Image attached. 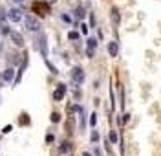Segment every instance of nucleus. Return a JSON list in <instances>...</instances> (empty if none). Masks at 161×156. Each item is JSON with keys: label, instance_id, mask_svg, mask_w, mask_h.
<instances>
[{"label": "nucleus", "instance_id": "14", "mask_svg": "<svg viewBox=\"0 0 161 156\" xmlns=\"http://www.w3.org/2000/svg\"><path fill=\"white\" fill-rule=\"evenodd\" d=\"M68 39L77 40V39H79V33H77V31H70V33H68Z\"/></svg>", "mask_w": 161, "mask_h": 156}, {"label": "nucleus", "instance_id": "4", "mask_svg": "<svg viewBox=\"0 0 161 156\" xmlns=\"http://www.w3.org/2000/svg\"><path fill=\"white\" fill-rule=\"evenodd\" d=\"M9 37H11V40L17 44V46H22V44H24V37H22L18 31H11V33H9Z\"/></svg>", "mask_w": 161, "mask_h": 156}, {"label": "nucleus", "instance_id": "10", "mask_svg": "<svg viewBox=\"0 0 161 156\" xmlns=\"http://www.w3.org/2000/svg\"><path fill=\"white\" fill-rule=\"evenodd\" d=\"M13 77H15V70H13V68H8V70L4 72V81H6V83H11Z\"/></svg>", "mask_w": 161, "mask_h": 156}, {"label": "nucleus", "instance_id": "5", "mask_svg": "<svg viewBox=\"0 0 161 156\" xmlns=\"http://www.w3.org/2000/svg\"><path fill=\"white\" fill-rule=\"evenodd\" d=\"M64 94H66V86H64V84H59L57 90H55V94H53V99H55V101H60V99L64 97Z\"/></svg>", "mask_w": 161, "mask_h": 156}, {"label": "nucleus", "instance_id": "23", "mask_svg": "<svg viewBox=\"0 0 161 156\" xmlns=\"http://www.w3.org/2000/svg\"><path fill=\"white\" fill-rule=\"evenodd\" d=\"M15 2H22V0H15Z\"/></svg>", "mask_w": 161, "mask_h": 156}, {"label": "nucleus", "instance_id": "22", "mask_svg": "<svg viewBox=\"0 0 161 156\" xmlns=\"http://www.w3.org/2000/svg\"><path fill=\"white\" fill-rule=\"evenodd\" d=\"M82 156H91V154L90 152H82Z\"/></svg>", "mask_w": 161, "mask_h": 156}, {"label": "nucleus", "instance_id": "18", "mask_svg": "<svg viewBox=\"0 0 161 156\" xmlns=\"http://www.w3.org/2000/svg\"><path fill=\"white\" fill-rule=\"evenodd\" d=\"M11 130H13V127H11V125H6L2 132H4V134H8V132H11Z\"/></svg>", "mask_w": 161, "mask_h": 156}, {"label": "nucleus", "instance_id": "9", "mask_svg": "<svg viewBox=\"0 0 161 156\" xmlns=\"http://www.w3.org/2000/svg\"><path fill=\"white\" fill-rule=\"evenodd\" d=\"M8 17H9V20H11V22H18V20L22 18V15H20V9H11V11L8 13Z\"/></svg>", "mask_w": 161, "mask_h": 156}, {"label": "nucleus", "instance_id": "13", "mask_svg": "<svg viewBox=\"0 0 161 156\" xmlns=\"http://www.w3.org/2000/svg\"><path fill=\"white\" fill-rule=\"evenodd\" d=\"M50 119H51V121H53V123H59V121H60V114H57V112H53V114H51V118H50Z\"/></svg>", "mask_w": 161, "mask_h": 156}, {"label": "nucleus", "instance_id": "20", "mask_svg": "<svg viewBox=\"0 0 161 156\" xmlns=\"http://www.w3.org/2000/svg\"><path fill=\"white\" fill-rule=\"evenodd\" d=\"M82 15H84V13H82V9L79 8V9H77V17H79V18H82Z\"/></svg>", "mask_w": 161, "mask_h": 156}, {"label": "nucleus", "instance_id": "16", "mask_svg": "<svg viewBox=\"0 0 161 156\" xmlns=\"http://www.w3.org/2000/svg\"><path fill=\"white\" fill-rule=\"evenodd\" d=\"M46 64H48V68H50V70H51L53 74H57V68H55V66H53L51 62H48V61H46Z\"/></svg>", "mask_w": 161, "mask_h": 156}, {"label": "nucleus", "instance_id": "1", "mask_svg": "<svg viewBox=\"0 0 161 156\" xmlns=\"http://www.w3.org/2000/svg\"><path fill=\"white\" fill-rule=\"evenodd\" d=\"M26 28L29 30V31H39L40 30V22L37 20V18H33V17H26Z\"/></svg>", "mask_w": 161, "mask_h": 156}, {"label": "nucleus", "instance_id": "24", "mask_svg": "<svg viewBox=\"0 0 161 156\" xmlns=\"http://www.w3.org/2000/svg\"><path fill=\"white\" fill-rule=\"evenodd\" d=\"M48 2H55V0H48Z\"/></svg>", "mask_w": 161, "mask_h": 156}, {"label": "nucleus", "instance_id": "7", "mask_svg": "<svg viewBox=\"0 0 161 156\" xmlns=\"http://www.w3.org/2000/svg\"><path fill=\"white\" fill-rule=\"evenodd\" d=\"M95 46H97V40L95 39H88V57H94V52H95Z\"/></svg>", "mask_w": 161, "mask_h": 156}, {"label": "nucleus", "instance_id": "12", "mask_svg": "<svg viewBox=\"0 0 161 156\" xmlns=\"http://www.w3.org/2000/svg\"><path fill=\"white\" fill-rule=\"evenodd\" d=\"M70 151H72V143L70 142H64L60 145V152H70Z\"/></svg>", "mask_w": 161, "mask_h": 156}, {"label": "nucleus", "instance_id": "6", "mask_svg": "<svg viewBox=\"0 0 161 156\" xmlns=\"http://www.w3.org/2000/svg\"><path fill=\"white\" fill-rule=\"evenodd\" d=\"M117 52H119V44H117L116 40H112V42L108 44V53H110L112 57H117Z\"/></svg>", "mask_w": 161, "mask_h": 156}, {"label": "nucleus", "instance_id": "21", "mask_svg": "<svg viewBox=\"0 0 161 156\" xmlns=\"http://www.w3.org/2000/svg\"><path fill=\"white\" fill-rule=\"evenodd\" d=\"M81 31H82V33H84V35H86V33H88V28H86V26H84V24H82V26H81Z\"/></svg>", "mask_w": 161, "mask_h": 156}, {"label": "nucleus", "instance_id": "8", "mask_svg": "<svg viewBox=\"0 0 161 156\" xmlns=\"http://www.w3.org/2000/svg\"><path fill=\"white\" fill-rule=\"evenodd\" d=\"M110 17H112V22H113V26H119V20H121V15H119L117 8H112V13H110Z\"/></svg>", "mask_w": 161, "mask_h": 156}, {"label": "nucleus", "instance_id": "15", "mask_svg": "<svg viewBox=\"0 0 161 156\" xmlns=\"http://www.w3.org/2000/svg\"><path fill=\"white\" fill-rule=\"evenodd\" d=\"M117 140H119V138H117L116 132H110V142H112V143H117Z\"/></svg>", "mask_w": 161, "mask_h": 156}, {"label": "nucleus", "instance_id": "19", "mask_svg": "<svg viewBox=\"0 0 161 156\" xmlns=\"http://www.w3.org/2000/svg\"><path fill=\"white\" fill-rule=\"evenodd\" d=\"M90 123H91V125H95V123H97V118H95V114H91V118H90Z\"/></svg>", "mask_w": 161, "mask_h": 156}, {"label": "nucleus", "instance_id": "17", "mask_svg": "<svg viewBox=\"0 0 161 156\" xmlns=\"http://www.w3.org/2000/svg\"><path fill=\"white\" fill-rule=\"evenodd\" d=\"M97 140H99V134L94 130V132H91V142H97Z\"/></svg>", "mask_w": 161, "mask_h": 156}, {"label": "nucleus", "instance_id": "2", "mask_svg": "<svg viewBox=\"0 0 161 156\" xmlns=\"http://www.w3.org/2000/svg\"><path fill=\"white\" fill-rule=\"evenodd\" d=\"M72 79H73V81H75L77 84H81V83L84 81V72H82V70L79 68V66H77V68H73V70H72Z\"/></svg>", "mask_w": 161, "mask_h": 156}, {"label": "nucleus", "instance_id": "3", "mask_svg": "<svg viewBox=\"0 0 161 156\" xmlns=\"http://www.w3.org/2000/svg\"><path fill=\"white\" fill-rule=\"evenodd\" d=\"M0 30H2V33L9 35V28H8V22H6V11L0 8Z\"/></svg>", "mask_w": 161, "mask_h": 156}, {"label": "nucleus", "instance_id": "11", "mask_svg": "<svg viewBox=\"0 0 161 156\" xmlns=\"http://www.w3.org/2000/svg\"><path fill=\"white\" fill-rule=\"evenodd\" d=\"M39 42H40V50H42V55L46 57V55H48V46H46V37H44V35H40Z\"/></svg>", "mask_w": 161, "mask_h": 156}]
</instances>
